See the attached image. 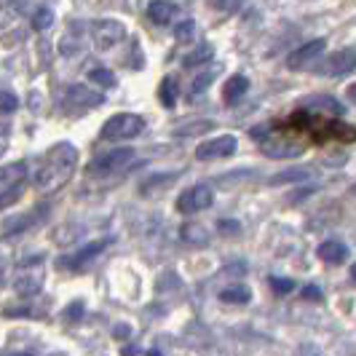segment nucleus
<instances>
[{"label":"nucleus","mask_w":356,"mask_h":356,"mask_svg":"<svg viewBox=\"0 0 356 356\" xmlns=\"http://www.w3.org/2000/svg\"><path fill=\"white\" fill-rule=\"evenodd\" d=\"M8 140H11V126L0 124V159H3L6 150H8Z\"/></svg>","instance_id":"obj_33"},{"label":"nucleus","mask_w":356,"mask_h":356,"mask_svg":"<svg viewBox=\"0 0 356 356\" xmlns=\"http://www.w3.org/2000/svg\"><path fill=\"white\" fill-rule=\"evenodd\" d=\"M107 244H110V238H97V241H91V244L81 247L78 252H72L70 257L65 260V266L70 268V270H83L91 260H97V257L107 250Z\"/></svg>","instance_id":"obj_12"},{"label":"nucleus","mask_w":356,"mask_h":356,"mask_svg":"<svg viewBox=\"0 0 356 356\" xmlns=\"http://www.w3.org/2000/svg\"><path fill=\"white\" fill-rule=\"evenodd\" d=\"M175 38H177V43H193L198 38V24L193 19H182L175 30Z\"/></svg>","instance_id":"obj_22"},{"label":"nucleus","mask_w":356,"mask_h":356,"mask_svg":"<svg viewBox=\"0 0 356 356\" xmlns=\"http://www.w3.org/2000/svg\"><path fill=\"white\" fill-rule=\"evenodd\" d=\"M43 284H46V260H43V254H35L19 266L17 276H14V292L19 298L30 300V298L40 295Z\"/></svg>","instance_id":"obj_3"},{"label":"nucleus","mask_w":356,"mask_h":356,"mask_svg":"<svg viewBox=\"0 0 356 356\" xmlns=\"http://www.w3.org/2000/svg\"><path fill=\"white\" fill-rule=\"evenodd\" d=\"M356 67V49H340L332 56H327V62L321 65L324 75H346Z\"/></svg>","instance_id":"obj_13"},{"label":"nucleus","mask_w":356,"mask_h":356,"mask_svg":"<svg viewBox=\"0 0 356 356\" xmlns=\"http://www.w3.org/2000/svg\"><path fill=\"white\" fill-rule=\"evenodd\" d=\"M214 126V121H209V118H204V121H196V124L191 126V129H177V134H182V137H188V134H198V131H209Z\"/></svg>","instance_id":"obj_32"},{"label":"nucleus","mask_w":356,"mask_h":356,"mask_svg":"<svg viewBox=\"0 0 356 356\" xmlns=\"http://www.w3.org/2000/svg\"><path fill=\"white\" fill-rule=\"evenodd\" d=\"M179 238L188 241V244H207V241H209L207 228H204V225H193V222H188V225L179 228Z\"/></svg>","instance_id":"obj_21"},{"label":"nucleus","mask_w":356,"mask_h":356,"mask_svg":"<svg viewBox=\"0 0 356 356\" xmlns=\"http://www.w3.org/2000/svg\"><path fill=\"white\" fill-rule=\"evenodd\" d=\"M303 298H308V300H321V289L319 286H305Z\"/></svg>","instance_id":"obj_37"},{"label":"nucleus","mask_w":356,"mask_h":356,"mask_svg":"<svg viewBox=\"0 0 356 356\" xmlns=\"http://www.w3.org/2000/svg\"><path fill=\"white\" fill-rule=\"evenodd\" d=\"M327 49V40L324 38H316V40H308L303 43L300 49H295V51L286 56V67L289 70H305L311 62H316L321 54Z\"/></svg>","instance_id":"obj_10"},{"label":"nucleus","mask_w":356,"mask_h":356,"mask_svg":"<svg viewBox=\"0 0 356 356\" xmlns=\"http://www.w3.org/2000/svg\"><path fill=\"white\" fill-rule=\"evenodd\" d=\"M113 335H115V338H121V340H129L131 330H129L126 324H115V327H113Z\"/></svg>","instance_id":"obj_36"},{"label":"nucleus","mask_w":356,"mask_h":356,"mask_svg":"<svg viewBox=\"0 0 356 356\" xmlns=\"http://www.w3.org/2000/svg\"><path fill=\"white\" fill-rule=\"evenodd\" d=\"M217 228L225 233V231H231V233H238L241 231V222H236V220H220L217 222Z\"/></svg>","instance_id":"obj_35"},{"label":"nucleus","mask_w":356,"mask_h":356,"mask_svg":"<svg viewBox=\"0 0 356 356\" xmlns=\"http://www.w3.org/2000/svg\"><path fill=\"white\" fill-rule=\"evenodd\" d=\"M238 147V140L233 134H222V137H214L207 140L196 147V159L198 161H217V159H231Z\"/></svg>","instance_id":"obj_9"},{"label":"nucleus","mask_w":356,"mask_h":356,"mask_svg":"<svg viewBox=\"0 0 356 356\" xmlns=\"http://www.w3.org/2000/svg\"><path fill=\"white\" fill-rule=\"evenodd\" d=\"M177 17H179V6L172 3V0H150V3H147V19H150L153 24H159V27L172 24Z\"/></svg>","instance_id":"obj_14"},{"label":"nucleus","mask_w":356,"mask_h":356,"mask_svg":"<svg viewBox=\"0 0 356 356\" xmlns=\"http://www.w3.org/2000/svg\"><path fill=\"white\" fill-rule=\"evenodd\" d=\"M65 102L70 107H81V110H91V107L105 105V94L94 91L86 83H72L70 89L65 91Z\"/></svg>","instance_id":"obj_11"},{"label":"nucleus","mask_w":356,"mask_h":356,"mask_svg":"<svg viewBox=\"0 0 356 356\" xmlns=\"http://www.w3.org/2000/svg\"><path fill=\"white\" fill-rule=\"evenodd\" d=\"M311 172L308 169H292V172H282V175H273L270 177V185H282V182H300V179H308Z\"/></svg>","instance_id":"obj_27"},{"label":"nucleus","mask_w":356,"mask_h":356,"mask_svg":"<svg viewBox=\"0 0 356 356\" xmlns=\"http://www.w3.org/2000/svg\"><path fill=\"white\" fill-rule=\"evenodd\" d=\"M214 75H217V67H212L209 72H204V75H198L196 81H193V89H191V94L196 97V94H201V91L209 89V83L214 81Z\"/></svg>","instance_id":"obj_30"},{"label":"nucleus","mask_w":356,"mask_h":356,"mask_svg":"<svg viewBox=\"0 0 356 356\" xmlns=\"http://www.w3.org/2000/svg\"><path fill=\"white\" fill-rule=\"evenodd\" d=\"M78 169V147L72 143H56L43 156V163L38 166L33 185L40 193H56L72 179Z\"/></svg>","instance_id":"obj_1"},{"label":"nucleus","mask_w":356,"mask_h":356,"mask_svg":"<svg viewBox=\"0 0 356 356\" xmlns=\"http://www.w3.org/2000/svg\"><path fill=\"white\" fill-rule=\"evenodd\" d=\"M351 276H354V279H356V263H354V266H351Z\"/></svg>","instance_id":"obj_39"},{"label":"nucleus","mask_w":356,"mask_h":356,"mask_svg":"<svg viewBox=\"0 0 356 356\" xmlns=\"http://www.w3.org/2000/svg\"><path fill=\"white\" fill-rule=\"evenodd\" d=\"M175 179H177V175H156V177H150L147 182H143L140 193H143V196H150V193H156V191H161L163 185L175 182Z\"/></svg>","instance_id":"obj_25"},{"label":"nucleus","mask_w":356,"mask_h":356,"mask_svg":"<svg viewBox=\"0 0 356 356\" xmlns=\"http://www.w3.org/2000/svg\"><path fill=\"white\" fill-rule=\"evenodd\" d=\"M247 91H250V78L247 75H231L222 86V99H225V105H236Z\"/></svg>","instance_id":"obj_17"},{"label":"nucleus","mask_w":356,"mask_h":356,"mask_svg":"<svg viewBox=\"0 0 356 356\" xmlns=\"http://www.w3.org/2000/svg\"><path fill=\"white\" fill-rule=\"evenodd\" d=\"M346 97H348V102H354V105H356V81L348 86V89H346Z\"/></svg>","instance_id":"obj_38"},{"label":"nucleus","mask_w":356,"mask_h":356,"mask_svg":"<svg viewBox=\"0 0 356 356\" xmlns=\"http://www.w3.org/2000/svg\"><path fill=\"white\" fill-rule=\"evenodd\" d=\"M19 107V97L14 91H0V115H11L17 113Z\"/></svg>","instance_id":"obj_29"},{"label":"nucleus","mask_w":356,"mask_h":356,"mask_svg":"<svg viewBox=\"0 0 356 356\" xmlns=\"http://www.w3.org/2000/svg\"><path fill=\"white\" fill-rule=\"evenodd\" d=\"M220 300L231 305H247L252 300V292H250V286H241V284L225 286V289L220 292Z\"/></svg>","instance_id":"obj_19"},{"label":"nucleus","mask_w":356,"mask_h":356,"mask_svg":"<svg viewBox=\"0 0 356 356\" xmlns=\"http://www.w3.org/2000/svg\"><path fill=\"white\" fill-rule=\"evenodd\" d=\"M46 217H49V207L46 204H38L35 209H30V212L24 214H11V217H6V222L0 228V236L3 238H14V236H22V233H30Z\"/></svg>","instance_id":"obj_7"},{"label":"nucleus","mask_w":356,"mask_h":356,"mask_svg":"<svg viewBox=\"0 0 356 356\" xmlns=\"http://www.w3.org/2000/svg\"><path fill=\"white\" fill-rule=\"evenodd\" d=\"M159 99L161 105L166 107V110H172V107H177V99H179V83L175 75H166L163 81H161L159 86Z\"/></svg>","instance_id":"obj_18"},{"label":"nucleus","mask_w":356,"mask_h":356,"mask_svg":"<svg viewBox=\"0 0 356 356\" xmlns=\"http://www.w3.org/2000/svg\"><path fill=\"white\" fill-rule=\"evenodd\" d=\"M214 56V49L209 43H201L196 51L185 54V59H182V65L185 67H201V65H207V62H212Z\"/></svg>","instance_id":"obj_20"},{"label":"nucleus","mask_w":356,"mask_h":356,"mask_svg":"<svg viewBox=\"0 0 356 356\" xmlns=\"http://www.w3.org/2000/svg\"><path fill=\"white\" fill-rule=\"evenodd\" d=\"M270 286L276 295H289L295 289V282L292 279H282V276H270Z\"/></svg>","instance_id":"obj_31"},{"label":"nucleus","mask_w":356,"mask_h":356,"mask_svg":"<svg viewBox=\"0 0 356 356\" xmlns=\"http://www.w3.org/2000/svg\"><path fill=\"white\" fill-rule=\"evenodd\" d=\"M24 177H27V161H14V163L0 166V191L22 185Z\"/></svg>","instance_id":"obj_16"},{"label":"nucleus","mask_w":356,"mask_h":356,"mask_svg":"<svg viewBox=\"0 0 356 356\" xmlns=\"http://www.w3.org/2000/svg\"><path fill=\"white\" fill-rule=\"evenodd\" d=\"M321 263H330V266H340V263H346V257H348V247L338 241V238H330V241H321L319 250H316Z\"/></svg>","instance_id":"obj_15"},{"label":"nucleus","mask_w":356,"mask_h":356,"mask_svg":"<svg viewBox=\"0 0 356 356\" xmlns=\"http://www.w3.org/2000/svg\"><path fill=\"white\" fill-rule=\"evenodd\" d=\"M8 273H11V260H8L6 254H0V286L6 284V279H8Z\"/></svg>","instance_id":"obj_34"},{"label":"nucleus","mask_w":356,"mask_h":356,"mask_svg":"<svg viewBox=\"0 0 356 356\" xmlns=\"http://www.w3.org/2000/svg\"><path fill=\"white\" fill-rule=\"evenodd\" d=\"M89 81H91V83H97V86H102V89H113V86L118 83L115 72L107 70V67H97V70H89Z\"/></svg>","instance_id":"obj_24"},{"label":"nucleus","mask_w":356,"mask_h":356,"mask_svg":"<svg viewBox=\"0 0 356 356\" xmlns=\"http://www.w3.org/2000/svg\"><path fill=\"white\" fill-rule=\"evenodd\" d=\"M83 316H86V303H83V300H75V303H70L65 311H62V319L72 321V324H75V321H81Z\"/></svg>","instance_id":"obj_28"},{"label":"nucleus","mask_w":356,"mask_h":356,"mask_svg":"<svg viewBox=\"0 0 356 356\" xmlns=\"http://www.w3.org/2000/svg\"><path fill=\"white\" fill-rule=\"evenodd\" d=\"M131 161H134V147H113V150H107V153H102V156H97V159L91 161L89 175L107 177V175H115V172L126 169Z\"/></svg>","instance_id":"obj_6"},{"label":"nucleus","mask_w":356,"mask_h":356,"mask_svg":"<svg viewBox=\"0 0 356 356\" xmlns=\"http://www.w3.org/2000/svg\"><path fill=\"white\" fill-rule=\"evenodd\" d=\"M145 131V118L137 113H115L110 115L99 131V137L105 143H124V140H134Z\"/></svg>","instance_id":"obj_4"},{"label":"nucleus","mask_w":356,"mask_h":356,"mask_svg":"<svg viewBox=\"0 0 356 356\" xmlns=\"http://www.w3.org/2000/svg\"><path fill=\"white\" fill-rule=\"evenodd\" d=\"M30 24H33V30H38V33H46L54 24V11L49 6H40L35 14H33V19H30Z\"/></svg>","instance_id":"obj_23"},{"label":"nucleus","mask_w":356,"mask_h":356,"mask_svg":"<svg viewBox=\"0 0 356 356\" xmlns=\"http://www.w3.org/2000/svg\"><path fill=\"white\" fill-rule=\"evenodd\" d=\"M252 137H254V140L266 137V140L260 143V150H263L266 156H270V159H298V156H303L305 153V145L300 143V140L286 137V134H282L276 126L254 129Z\"/></svg>","instance_id":"obj_2"},{"label":"nucleus","mask_w":356,"mask_h":356,"mask_svg":"<svg viewBox=\"0 0 356 356\" xmlns=\"http://www.w3.org/2000/svg\"><path fill=\"white\" fill-rule=\"evenodd\" d=\"M351 193H354V196H356V182H354V185H351Z\"/></svg>","instance_id":"obj_40"},{"label":"nucleus","mask_w":356,"mask_h":356,"mask_svg":"<svg viewBox=\"0 0 356 356\" xmlns=\"http://www.w3.org/2000/svg\"><path fill=\"white\" fill-rule=\"evenodd\" d=\"M214 204V191L209 185H193L188 191H182L177 196V212L179 214H196L209 209Z\"/></svg>","instance_id":"obj_8"},{"label":"nucleus","mask_w":356,"mask_h":356,"mask_svg":"<svg viewBox=\"0 0 356 356\" xmlns=\"http://www.w3.org/2000/svg\"><path fill=\"white\" fill-rule=\"evenodd\" d=\"M22 196H24V188H22V185H14V188H6V191H0V212L11 209L17 201H22Z\"/></svg>","instance_id":"obj_26"},{"label":"nucleus","mask_w":356,"mask_h":356,"mask_svg":"<svg viewBox=\"0 0 356 356\" xmlns=\"http://www.w3.org/2000/svg\"><path fill=\"white\" fill-rule=\"evenodd\" d=\"M89 38L97 51H110L126 38V27L115 19H97L89 24Z\"/></svg>","instance_id":"obj_5"}]
</instances>
